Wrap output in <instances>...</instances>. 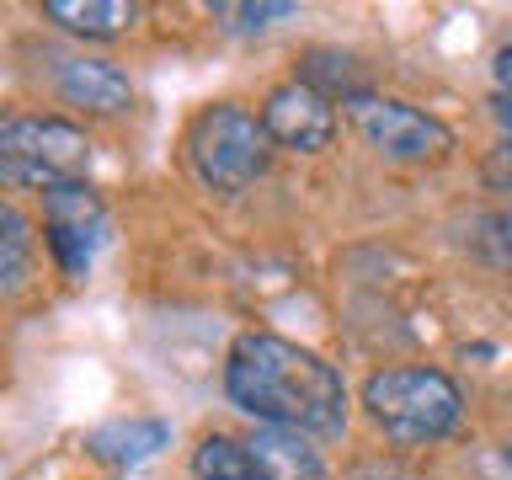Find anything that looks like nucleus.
Masks as SVG:
<instances>
[{
    "instance_id": "9d476101",
    "label": "nucleus",
    "mask_w": 512,
    "mask_h": 480,
    "mask_svg": "<svg viewBox=\"0 0 512 480\" xmlns=\"http://www.w3.org/2000/svg\"><path fill=\"white\" fill-rule=\"evenodd\" d=\"M246 448H251V459L262 464L267 480H326L320 454L304 443V432H294V427H262Z\"/></svg>"
},
{
    "instance_id": "0eeeda50",
    "label": "nucleus",
    "mask_w": 512,
    "mask_h": 480,
    "mask_svg": "<svg viewBox=\"0 0 512 480\" xmlns=\"http://www.w3.org/2000/svg\"><path fill=\"white\" fill-rule=\"evenodd\" d=\"M262 123H267L272 144L299 150V155L326 150V144L336 139V107H331L315 86H304V80H283V86L267 91Z\"/></svg>"
},
{
    "instance_id": "f03ea898",
    "label": "nucleus",
    "mask_w": 512,
    "mask_h": 480,
    "mask_svg": "<svg viewBox=\"0 0 512 480\" xmlns=\"http://www.w3.org/2000/svg\"><path fill=\"white\" fill-rule=\"evenodd\" d=\"M363 406L395 443H432L459 427L464 395L443 368H384L363 384Z\"/></svg>"
},
{
    "instance_id": "2eb2a0df",
    "label": "nucleus",
    "mask_w": 512,
    "mask_h": 480,
    "mask_svg": "<svg viewBox=\"0 0 512 480\" xmlns=\"http://www.w3.org/2000/svg\"><path fill=\"white\" fill-rule=\"evenodd\" d=\"M294 6H214V16H235V27H267L272 16H288Z\"/></svg>"
},
{
    "instance_id": "7ed1b4c3",
    "label": "nucleus",
    "mask_w": 512,
    "mask_h": 480,
    "mask_svg": "<svg viewBox=\"0 0 512 480\" xmlns=\"http://www.w3.org/2000/svg\"><path fill=\"white\" fill-rule=\"evenodd\" d=\"M187 160H192V171H198L203 187L224 192V198H240V192L267 171L272 134L256 112L235 107V102H214L187 128Z\"/></svg>"
},
{
    "instance_id": "9b49d317",
    "label": "nucleus",
    "mask_w": 512,
    "mask_h": 480,
    "mask_svg": "<svg viewBox=\"0 0 512 480\" xmlns=\"http://www.w3.org/2000/svg\"><path fill=\"white\" fill-rule=\"evenodd\" d=\"M43 16L80 38H118L139 22V6L134 0H48Z\"/></svg>"
},
{
    "instance_id": "20e7f679",
    "label": "nucleus",
    "mask_w": 512,
    "mask_h": 480,
    "mask_svg": "<svg viewBox=\"0 0 512 480\" xmlns=\"http://www.w3.org/2000/svg\"><path fill=\"white\" fill-rule=\"evenodd\" d=\"M91 171V139L64 118H11L0 128V176L11 187L54 192L70 182H86Z\"/></svg>"
},
{
    "instance_id": "f3484780",
    "label": "nucleus",
    "mask_w": 512,
    "mask_h": 480,
    "mask_svg": "<svg viewBox=\"0 0 512 480\" xmlns=\"http://www.w3.org/2000/svg\"><path fill=\"white\" fill-rule=\"evenodd\" d=\"M491 80H496V96H512V43L496 54V64H491Z\"/></svg>"
},
{
    "instance_id": "6e6552de",
    "label": "nucleus",
    "mask_w": 512,
    "mask_h": 480,
    "mask_svg": "<svg viewBox=\"0 0 512 480\" xmlns=\"http://www.w3.org/2000/svg\"><path fill=\"white\" fill-rule=\"evenodd\" d=\"M59 96L70 107H91V112H123L134 102V86L112 59H70L59 70Z\"/></svg>"
},
{
    "instance_id": "39448f33",
    "label": "nucleus",
    "mask_w": 512,
    "mask_h": 480,
    "mask_svg": "<svg viewBox=\"0 0 512 480\" xmlns=\"http://www.w3.org/2000/svg\"><path fill=\"white\" fill-rule=\"evenodd\" d=\"M347 118L352 128L368 139V150L384 155V160H400V166H416V160H438L454 150V134L448 123H438L432 112L400 102V96H358L347 102Z\"/></svg>"
},
{
    "instance_id": "1a4fd4ad",
    "label": "nucleus",
    "mask_w": 512,
    "mask_h": 480,
    "mask_svg": "<svg viewBox=\"0 0 512 480\" xmlns=\"http://www.w3.org/2000/svg\"><path fill=\"white\" fill-rule=\"evenodd\" d=\"M171 443V427L166 422H155V416H118V422H102L86 438V448L96 459H107V464H118V470H134V464H144L150 454H160V448Z\"/></svg>"
},
{
    "instance_id": "423d86ee",
    "label": "nucleus",
    "mask_w": 512,
    "mask_h": 480,
    "mask_svg": "<svg viewBox=\"0 0 512 480\" xmlns=\"http://www.w3.org/2000/svg\"><path fill=\"white\" fill-rule=\"evenodd\" d=\"M43 235H48V251H54L64 278H86L91 256L107 235V208L91 192V182L43 192Z\"/></svg>"
},
{
    "instance_id": "dca6fc26",
    "label": "nucleus",
    "mask_w": 512,
    "mask_h": 480,
    "mask_svg": "<svg viewBox=\"0 0 512 480\" xmlns=\"http://www.w3.org/2000/svg\"><path fill=\"white\" fill-rule=\"evenodd\" d=\"M486 230L502 235V240H496V262H512V214H491Z\"/></svg>"
},
{
    "instance_id": "f8f14e48",
    "label": "nucleus",
    "mask_w": 512,
    "mask_h": 480,
    "mask_svg": "<svg viewBox=\"0 0 512 480\" xmlns=\"http://www.w3.org/2000/svg\"><path fill=\"white\" fill-rule=\"evenodd\" d=\"M192 475L198 480H267L262 464L251 459V448L224 438V432H214V438H203L192 448Z\"/></svg>"
},
{
    "instance_id": "4468645a",
    "label": "nucleus",
    "mask_w": 512,
    "mask_h": 480,
    "mask_svg": "<svg viewBox=\"0 0 512 480\" xmlns=\"http://www.w3.org/2000/svg\"><path fill=\"white\" fill-rule=\"evenodd\" d=\"M475 475H480V480H512V438L491 443V448H480Z\"/></svg>"
},
{
    "instance_id": "f257e3e1",
    "label": "nucleus",
    "mask_w": 512,
    "mask_h": 480,
    "mask_svg": "<svg viewBox=\"0 0 512 480\" xmlns=\"http://www.w3.org/2000/svg\"><path fill=\"white\" fill-rule=\"evenodd\" d=\"M224 395L246 416L294 432H342L347 427V384L320 352L288 342L278 331L235 336L224 358Z\"/></svg>"
},
{
    "instance_id": "ddd939ff",
    "label": "nucleus",
    "mask_w": 512,
    "mask_h": 480,
    "mask_svg": "<svg viewBox=\"0 0 512 480\" xmlns=\"http://www.w3.org/2000/svg\"><path fill=\"white\" fill-rule=\"evenodd\" d=\"M0 246H6V267H0V278H6L11 288L22 283V272H27V219L16 214V208H0Z\"/></svg>"
}]
</instances>
